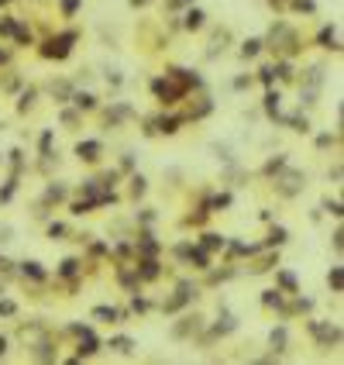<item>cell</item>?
Returning a JSON list of instances; mask_svg holds the SVG:
<instances>
[{
  "label": "cell",
  "mask_w": 344,
  "mask_h": 365,
  "mask_svg": "<svg viewBox=\"0 0 344 365\" xmlns=\"http://www.w3.org/2000/svg\"><path fill=\"white\" fill-rule=\"evenodd\" d=\"M72 42H76V31H66V35H59V38H49L45 49H42V55H45V59H66L69 49H72Z\"/></svg>",
  "instance_id": "1"
},
{
  "label": "cell",
  "mask_w": 344,
  "mask_h": 365,
  "mask_svg": "<svg viewBox=\"0 0 344 365\" xmlns=\"http://www.w3.org/2000/svg\"><path fill=\"white\" fill-rule=\"evenodd\" d=\"M151 90H155V97H158L162 104H176V100L186 93V86H179L172 76H169V79H155V83H151Z\"/></svg>",
  "instance_id": "2"
},
{
  "label": "cell",
  "mask_w": 344,
  "mask_h": 365,
  "mask_svg": "<svg viewBox=\"0 0 344 365\" xmlns=\"http://www.w3.org/2000/svg\"><path fill=\"white\" fill-rule=\"evenodd\" d=\"M275 186H279V193H282V197H296V193L306 186V176H303V172H296V169H289L286 176H279V179H275Z\"/></svg>",
  "instance_id": "3"
},
{
  "label": "cell",
  "mask_w": 344,
  "mask_h": 365,
  "mask_svg": "<svg viewBox=\"0 0 344 365\" xmlns=\"http://www.w3.org/2000/svg\"><path fill=\"white\" fill-rule=\"evenodd\" d=\"M310 331H313V338H317L324 348H331V345H338V341H341V327H338V324H324V320H313V324H310Z\"/></svg>",
  "instance_id": "4"
},
{
  "label": "cell",
  "mask_w": 344,
  "mask_h": 365,
  "mask_svg": "<svg viewBox=\"0 0 344 365\" xmlns=\"http://www.w3.org/2000/svg\"><path fill=\"white\" fill-rule=\"evenodd\" d=\"M72 331L79 334V359H83V355H93L97 345H100V341L93 338V331H90V327H72Z\"/></svg>",
  "instance_id": "5"
},
{
  "label": "cell",
  "mask_w": 344,
  "mask_h": 365,
  "mask_svg": "<svg viewBox=\"0 0 344 365\" xmlns=\"http://www.w3.org/2000/svg\"><path fill=\"white\" fill-rule=\"evenodd\" d=\"M100 142H93V138H90V142H79V145H76V155H79V158H86V162H97V158H100Z\"/></svg>",
  "instance_id": "6"
},
{
  "label": "cell",
  "mask_w": 344,
  "mask_h": 365,
  "mask_svg": "<svg viewBox=\"0 0 344 365\" xmlns=\"http://www.w3.org/2000/svg\"><path fill=\"white\" fill-rule=\"evenodd\" d=\"M186 259H190V262H197V269H210V255H206V248H193V245H190Z\"/></svg>",
  "instance_id": "7"
},
{
  "label": "cell",
  "mask_w": 344,
  "mask_h": 365,
  "mask_svg": "<svg viewBox=\"0 0 344 365\" xmlns=\"http://www.w3.org/2000/svg\"><path fill=\"white\" fill-rule=\"evenodd\" d=\"M179 124H183V117H158V121H155V131L172 135V131H179Z\"/></svg>",
  "instance_id": "8"
},
{
  "label": "cell",
  "mask_w": 344,
  "mask_h": 365,
  "mask_svg": "<svg viewBox=\"0 0 344 365\" xmlns=\"http://www.w3.org/2000/svg\"><path fill=\"white\" fill-rule=\"evenodd\" d=\"M110 348H114V352H121V355H131V352H135V341H131V338H124V334H117V338H110Z\"/></svg>",
  "instance_id": "9"
},
{
  "label": "cell",
  "mask_w": 344,
  "mask_h": 365,
  "mask_svg": "<svg viewBox=\"0 0 344 365\" xmlns=\"http://www.w3.org/2000/svg\"><path fill=\"white\" fill-rule=\"evenodd\" d=\"M72 104H76L79 110H93V107H97V97H93V93H72Z\"/></svg>",
  "instance_id": "10"
},
{
  "label": "cell",
  "mask_w": 344,
  "mask_h": 365,
  "mask_svg": "<svg viewBox=\"0 0 344 365\" xmlns=\"http://www.w3.org/2000/svg\"><path fill=\"white\" fill-rule=\"evenodd\" d=\"M138 252H141V255H148V259H151V255H155V252H158V241H155V238H151V234H141V241H138Z\"/></svg>",
  "instance_id": "11"
},
{
  "label": "cell",
  "mask_w": 344,
  "mask_h": 365,
  "mask_svg": "<svg viewBox=\"0 0 344 365\" xmlns=\"http://www.w3.org/2000/svg\"><path fill=\"white\" fill-rule=\"evenodd\" d=\"M138 276H141V279H158V262H155V259H145L141 269H138Z\"/></svg>",
  "instance_id": "12"
},
{
  "label": "cell",
  "mask_w": 344,
  "mask_h": 365,
  "mask_svg": "<svg viewBox=\"0 0 344 365\" xmlns=\"http://www.w3.org/2000/svg\"><path fill=\"white\" fill-rule=\"evenodd\" d=\"M320 45H324V49H341V45H338V28H324V31H320Z\"/></svg>",
  "instance_id": "13"
},
{
  "label": "cell",
  "mask_w": 344,
  "mask_h": 365,
  "mask_svg": "<svg viewBox=\"0 0 344 365\" xmlns=\"http://www.w3.org/2000/svg\"><path fill=\"white\" fill-rule=\"evenodd\" d=\"M124 117H131V107H128V104H117V107L107 114V124H117V121H124Z\"/></svg>",
  "instance_id": "14"
},
{
  "label": "cell",
  "mask_w": 344,
  "mask_h": 365,
  "mask_svg": "<svg viewBox=\"0 0 344 365\" xmlns=\"http://www.w3.org/2000/svg\"><path fill=\"white\" fill-rule=\"evenodd\" d=\"M93 317L110 324V320H117V317H121V310H114V307H97V310H93Z\"/></svg>",
  "instance_id": "15"
},
{
  "label": "cell",
  "mask_w": 344,
  "mask_h": 365,
  "mask_svg": "<svg viewBox=\"0 0 344 365\" xmlns=\"http://www.w3.org/2000/svg\"><path fill=\"white\" fill-rule=\"evenodd\" d=\"M327 283H331V290H334V293H341V286H344V272H341V265H334V269H331Z\"/></svg>",
  "instance_id": "16"
},
{
  "label": "cell",
  "mask_w": 344,
  "mask_h": 365,
  "mask_svg": "<svg viewBox=\"0 0 344 365\" xmlns=\"http://www.w3.org/2000/svg\"><path fill=\"white\" fill-rule=\"evenodd\" d=\"M258 52H262V42H258V38H251V42L241 45V55H245V59H255Z\"/></svg>",
  "instance_id": "17"
},
{
  "label": "cell",
  "mask_w": 344,
  "mask_h": 365,
  "mask_svg": "<svg viewBox=\"0 0 344 365\" xmlns=\"http://www.w3.org/2000/svg\"><path fill=\"white\" fill-rule=\"evenodd\" d=\"M21 272H24V276H31V279H45V269H42L38 262H24V265H21Z\"/></svg>",
  "instance_id": "18"
},
{
  "label": "cell",
  "mask_w": 344,
  "mask_h": 365,
  "mask_svg": "<svg viewBox=\"0 0 344 365\" xmlns=\"http://www.w3.org/2000/svg\"><path fill=\"white\" fill-rule=\"evenodd\" d=\"M203 10H190V14H186V28H190V31H197V28H203Z\"/></svg>",
  "instance_id": "19"
},
{
  "label": "cell",
  "mask_w": 344,
  "mask_h": 365,
  "mask_svg": "<svg viewBox=\"0 0 344 365\" xmlns=\"http://www.w3.org/2000/svg\"><path fill=\"white\" fill-rule=\"evenodd\" d=\"M286 124H289L293 131H310V124H306V117H299V114H289V117H286Z\"/></svg>",
  "instance_id": "20"
},
{
  "label": "cell",
  "mask_w": 344,
  "mask_h": 365,
  "mask_svg": "<svg viewBox=\"0 0 344 365\" xmlns=\"http://www.w3.org/2000/svg\"><path fill=\"white\" fill-rule=\"evenodd\" d=\"M45 200H49V204H52V200H66V186H62V183L49 186V190H45Z\"/></svg>",
  "instance_id": "21"
},
{
  "label": "cell",
  "mask_w": 344,
  "mask_h": 365,
  "mask_svg": "<svg viewBox=\"0 0 344 365\" xmlns=\"http://www.w3.org/2000/svg\"><path fill=\"white\" fill-rule=\"evenodd\" d=\"M224 245H227V241H224L220 234H203V248H206V252H213V248H224Z\"/></svg>",
  "instance_id": "22"
},
{
  "label": "cell",
  "mask_w": 344,
  "mask_h": 365,
  "mask_svg": "<svg viewBox=\"0 0 344 365\" xmlns=\"http://www.w3.org/2000/svg\"><path fill=\"white\" fill-rule=\"evenodd\" d=\"M286 238H289V234H286V227H272V231H269V241H265V245H286Z\"/></svg>",
  "instance_id": "23"
},
{
  "label": "cell",
  "mask_w": 344,
  "mask_h": 365,
  "mask_svg": "<svg viewBox=\"0 0 344 365\" xmlns=\"http://www.w3.org/2000/svg\"><path fill=\"white\" fill-rule=\"evenodd\" d=\"M10 35H14V38H17L21 45H28V42H31V31H28V28H21L17 21H14V28H10Z\"/></svg>",
  "instance_id": "24"
},
{
  "label": "cell",
  "mask_w": 344,
  "mask_h": 365,
  "mask_svg": "<svg viewBox=\"0 0 344 365\" xmlns=\"http://www.w3.org/2000/svg\"><path fill=\"white\" fill-rule=\"evenodd\" d=\"M234 327H238V324H234V317H231V313H224V324H217V327H213V334H231Z\"/></svg>",
  "instance_id": "25"
},
{
  "label": "cell",
  "mask_w": 344,
  "mask_h": 365,
  "mask_svg": "<svg viewBox=\"0 0 344 365\" xmlns=\"http://www.w3.org/2000/svg\"><path fill=\"white\" fill-rule=\"evenodd\" d=\"M265 110H269L272 117H279V93H275V90H269V97H265Z\"/></svg>",
  "instance_id": "26"
},
{
  "label": "cell",
  "mask_w": 344,
  "mask_h": 365,
  "mask_svg": "<svg viewBox=\"0 0 344 365\" xmlns=\"http://www.w3.org/2000/svg\"><path fill=\"white\" fill-rule=\"evenodd\" d=\"M262 303H265V307H282V293H279V290H265Z\"/></svg>",
  "instance_id": "27"
},
{
  "label": "cell",
  "mask_w": 344,
  "mask_h": 365,
  "mask_svg": "<svg viewBox=\"0 0 344 365\" xmlns=\"http://www.w3.org/2000/svg\"><path fill=\"white\" fill-rule=\"evenodd\" d=\"M282 345H286V327H275V331H272V348H275V352H282Z\"/></svg>",
  "instance_id": "28"
},
{
  "label": "cell",
  "mask_w": 344,
  "mask_h": 365,
  "mask_svg": "<svg viewBox=\"0 0 344 365\" xmlns=\"http://www.w3.org/2000/svg\"><path fill=\"white\" fill-rule=\"evenodd\" d=\"M59 272H62V276H76V272H79V262H76V259H66Z\"/></svg>",
  "instance_id": "29"
},
{
  "label": "cell",
  "mask_w": 344,
  "mask_h": 365,
  "mask_svg": "<svg viewBox=\"0 0 344 365\" xmlns=\"http://www.w3.org/2000/svg\"><path fill=\"white\" fill-rule=\"evenodd\" d=\"M145 190H148V183H145V176H135V179H131V193H135V197H141Z\"/></svg>",
  "instance_id": "30"
},
{
  "label": "cell",
  "mask_w": 344,
  "mask_h": 365,
  "mask_svg": "<svg viewBox=\"0 0 344 365\" xmlns=\"http://www.w3.org/2000/svg\"><path fill=\"white\" fill-rule=\"evenodd\" d=\"M279 286H286V290H296V276H293V272H279Z\"/></svg>",
  "instance_id": "31"
},
{
  "label": "cell",
  "mask_w": 344,
  "mask_h": 365,
  "mask_svg": "<svg viewBox=\"0 0 344 365\" xmlns=\"http://www.w3.org/2000/svg\"><path fill=\"white\" fill-rule=\"evenodd\" d=\"M324 210L334 214V217H341V200H324Z\"/></svg>",
  "instance_id": "32"
},
{
  "label": "cell",
  "mask_w": 344,
  "mask_h": 365,
  "mask_svg": "<svg viewBox=\"0 0 344 365\" xmlns=\"http://www.w3.org/2000/svg\"><path fill=\"white\" fill-rule=\"evenodd\" d=\"M14 313H17V307L10 300H0V317H14Z\"/></svg>",
  "instance_id": "33"
},
{
  "label": "cell",
  "mask_w": 344,
  "mask_h": 365,
  "mask_svg": "<svg viewBox=\"0 0 344 365\" xmlns=\"http://www.w3.org/2000/svg\"><path fill=\"white\" fill-rule=\"evenodd\" d=\"M279 169H286V158H282V155H279V158H272V162L265 165V172L272 176V172H279Z\"/></svg>",
  "instance_id": "34"
},
{
  "label": "cell",
  "mask_w": 344,
  "mask_h": 365,
  "mask_svg": "<svg viewBox=\"0 0 344 365\" xmlns=\"http://www.w3.org/2000/svg\"><path fill=\"white\" fill-rule=\"evenodd\" d=\"M31 100H35V90L21 93V104H17V110H28V107H31Z\"/></svg>",
  "instance_id": "35"
},
{
  "label": "cell",
  "mask_w": 344,
  "mask_h": 365,
  "mask_svg": "<svg viewBox=\"0 0 344 365\" xmlns=\"http://www.w3.org/2000/svg\"><path fill=\"white\" fill-rule=\"evenodd\" d=\"M35 355H38V359H55L52 345H38V348H35Z\"/></svg>",
  "instance_id": "36"
},
{
  "label": "cell",
  "mask_w": 344,
  "mask_h": 365,
  "mask_svg": "<svg viewBox=\"0 0 344 365\" xmlns=\"http://www.w3.org/2000/svg\"><path fill=\"white\" fill-rule=\"evenodd\" d=\"M52 93H55V97H72L69 83H55V86H52Z\"/></svg>",
  "instance_id": "37"
},
{
  "label": "cell",
  "mask_w": 344,
  "mask_h": 365,
  "mask_svg": "<svg viewBox=\"0 0 344 365\" xmlns=\"http://www.w3.org/2000/svg\"><path fill=\"white\" fill-rule=\"evenodd\" d=\"M76 7H79V0H62V14H66V17L76 14Z\"/></svg>",
  "instance_id": "38"
},
{
  "label": "cell",
  "mask_w": 344,
  "mask_h": 365,
  "mask_svg": "<svg viewBox=\"0 0 344 365\" xmlns=\"http://www.w3.org/2000/svg\"><path fill=\"white\" fill-rule=\"evenodd\" d=\"M227 204H231V197H227V193H220V197H213V200H210V207H217V210H220V207H227Z\"/></svg>",
  "instance_id": "39"
},
{
  "label": "cell",
  "mask_w": 344,
  "mask_h": 365,
  "mask_svg": "<svg viewBox=\"0 0 344 365\" xmlns=\"http://www.w3.org/2000/svg\"><path fill=\"white\" fill-rule=\"evenodd\" d=\"M86 210H93V204H90V200H79V204H72V214H86Z\"/></svg>",
  "instance_id": "40"
},
{
  "label": "cell",
  "mask_w": 344,
  "mask_h": 365,
  "mask_svg": "<svg viewBox=\"0 0 344 365\" xmlns=\"http://www.w3.org/2000/svg\"><path fill=\"white\" fill-rule=\"evenodd\" d=\"M272 79H275V69H272V66H265V69H262V83L272 86Z\"/></svg>",
  "instance_id": "41"
},
{
  "label": "cell",
  "mask_w": 344,
  "mask_h": 365,
  "mask_svg": "<svg viewBox=\"0 0 344 365\" xmlns=\"http://www.w3.org/2000/svg\"><path fill=\"white\" fill-rule=\"evenodd\" d=\"M293 7H296V10H306V14H310V10H313V0H296Z\"/></svg>",
  "instance_id": "42"
},
{
  "label": "cell",
  "mask_w": 344,
  "mask_h": 365,
  "mask_svg": "<svg viewBox=\"0 0 344 365\" xmlns=\"http://www.w3.org/2000/svg\"><path fill=\"white\" fill-rule=\"evenodd\" d=\"M49 148H52V135L45 131V135H42V155H49Z\"/></svg>",
  "instance_id": "43"
},
{
  "label": "cell",
  "mask_w": 344,
  "mask_h": 365,
  "mask_svg": "<svg viewBox=\"0 0 344 365\" xmlns=\"http://www.w3.org/2000/svg\"><path fill=\"white\" fill-rule=\"evenodd\" d=\"M79 117H76V110H62V124H76Z\"/></svg>",
  "instance_id": "44"
},
{
  "label": "cell",
  "mask_w": 344,
  "mask_h": 365,
  "mask_svg": "<svg viewBox=\"0 0 344 365\" xmlns=\"http://www.w3.org/2000/svg\"><path fill=\"white\" fill-rule=\"evenodd\" d=\"M131 310H138V313H145V310H148V303H145V300H138V296H135V300H131Z\"/></svg>",
  "instance_id": "45"
},
{
  "label": "cell",
  "mask_w": 344,
  "mask_h": 365,
  "mask_svg": "<svg viewBox=\"0 0 344 365\" xmlns=\"http://www.w3.org/2000/svg\"><path fill=\"white\" fill-rule=\"evenodd\" d=\"M49 234H52V238H59V234H66V224H52V227H49Z\"/></svg>",
  "instance_id": "46"
},
{
  "label": "cell",
  "mask_w": 344,
  "mask_h": 365,
  "mask_svg": "<svg viewBox=\"0 0 344 365\" xmlns=\"http://www.w3.org/2000/svg\"><path fill=\"white\" fill-rule=\"evenodd\" d=\"M10 193H14V179H10V183L0 190V200H10Z\"/></svg>",
  "instance_id": "47"
},
{
  "label": "cell",
  "mask_w": 344,
  "mask_h": 365,
  "mask_svg": "<svg viewBox=\"0 0 344 365\" xmlns=\"http://www.w3.org/2000/svg\"><path fill=\"white\" fill-rule=\"evenodd\" d=\"M248 83H251V79H248V76H238V79H234V90H245V86H248Z\"/></svg>",
  "instance_id": "48"
},
{
  "label": "cell",
  "mask_w": 344,
  "mask_h": 365,
  "mask_svg": "<svg viewBox=\"0 0 344 365\" xmlns=\"http://www.w3.org/2000/svg\"><path fill=\"white\" fill-rule=\"evenodd\" d=\"M317 145L327 148V145H334V138H331V135H320V138H317Z\"/></svg>",
  "instance_id": "49"
},
{
  "label": "cell",
  "mask_w": 344,
  "mask_h": 365,
  "mask_svg": "<svg viewBox=\"0 0 344 365\" xmlns=\"http://www.w3.org/2000/svg\"><path fill=\"white\" fill-rule=\"evenodd\" d=\"M190 0H169V10H179V7H186Z\"/></svg>",
  "instance_id": "50"
},
{
  "label": "cell",
  "mask_w": 344,
  "mask_h": 365,
  "mask_svg": "<svg viewBox=\"0 0 344 365\" xmlns=\"http://www.w3.org/2000/svg\"><path fill=\"white\" fill-rule=\"evenodd\" d=\"M3 352H7V338H0V355H3Z\"/></svg>",
  "instance_id": "51"
},
{
  "label": "cell",
  "mask_w": 344,
  "mask_h": 365,
  "mask_svg": "<svg viewBox=\"0 0 344 365\" xmlns=\"http://www.w3.org/2000/svg\"><path fill=\"white\" fill-rule=\"evenodd\" d=\"M131 3H135V7H141V3H148V0H131Z\"/></svg>",
  "instance_id": "52"
},
{
  "label": "cell",
  "mask_w": 344,
  "mask_h": 365,
  "mask_svg": "<svg viewBox=\"0 0 344 365\" xmlns=\"http://www.w3.org/2000/svg\"><path fill=\"white\" fill-rule=\"evenodd\" d=\"M3 59H7V55H3V52H0V62H3Z\"/></svg>",
  "instance_id": "53"
},
{
  "label": "cell",
  "mask_w": 344,
  "mask_h": 365,
  "mask_svg": "<svg viewBox=\"0 0 344 365\" xmlns=\"http://www.w3.org/2000/svg\"><path fill=\"white\" fill-rule=\"evenodd\" d=\"M0 3H7V0H0Z\"/></svg>",
  "instance_id": "54"
}]
</instances>
